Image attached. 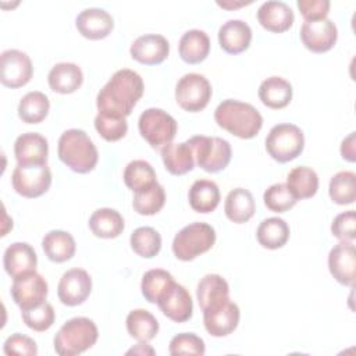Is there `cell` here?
<instances>
[{
    "instance_id": "obj_1",
    "label": "cell",
    "mask_w": 356,
    "mask_h": 356,
    "mask_svg": "<svg viewBox=\"0 0 356 356\" xmlns=\"http://www.w3.org/2000/svg\"><path fill=\"white\" fill-rule=\"evenodd\" d=\"M142 76L128 68L115 71L96 97L99 113L127 118L143 95Z\"/></svg>"
},
{
    "instance_id": "obj_2",
    "label": "cell",
    "mask_w": 356,
    "mask_h": 356,
    "mask_svg": "<svg viewBox=\"0 0 356 356\" xmlns=\"http://www.w3.org/2000/svg\"><path fill=\"white\" fill-rule=\"evenodd\" d=\"M214 120L220 128L241 139L254 138L263 127V117L256 107L234 99L222 100L217 106Z\"/></svg>"
},
{
    "instance_id": "obj_3",
    "label": "cell",
    "mask_w": 356,
    "mask_h": 356,
    "mask_svg": "<svg viewBox=\"0 0 356 356\" xmlns=\"http://www.w3.org/2000/svg\"><path fill=\"white\" fill-rule=\"evenodd\" d=\"M57 154L67 167L78 174L90 172L99 160V153L92 139L85 131L76 128L67 129L61 134Z\"/></svg>"
},
{
    "instance_id": "obj_4",
    "label": "cell",
    "mask_w": 356,
    "mask_h": 356,
    "mask_svg": "<svg viewBox=\"0 0 356 356\" xmlns=\"http://www.w3.org/2000/svg\"><path fill=\"white\" fill-rule=\"evenodd\" d=\"M99 338L93 320L74 317L65 321L54 337V350L60 356H75L90 349Z\"/></svg>"
},
{
    "instance_id": "obj_5",
    "label": "cell",
    "mask_w": 356,
    "mask_h": 356,
    "mask_svg": "<svg viewBox=\"0 0 356 356\" xmlns=\"http://www.w3.org/2000/svg\"><path fill=\"white\" fill-rule=\"evenodd\" d=\"M216 243V231L206 222H192L174 236L172 253L178 260L191 261Z\"/></svg>"
},
{
    "instance_id": "obj_6",
    "label": "cell",
    "mask_w": 356,
    "mask_h": 356,
    "mask_svg": "<svg viewBox=\"0 0 356 356\" xmlns=\"http://www.w3.org/2000/svg\"><path fill=\"white\" fill-rule=\"evenodd\" d=\"M305 149V135L302 129L289 122L274 125L266 138V150L278 163L295 160Z\"/></svg>"
},
{
    "instance_id": "obj_7",
    "label": "cell",
    "mask_w": 356,
    "mask_h": 356,
    "mask_svg": "<svg viewBox=\"0 0 356 356\" xmlns=\"http://www.w3.org/2000/svg\"><path fill=\"white\" fill-rule=\"evenodd\" d=\"M186 142L192 149L196 164L206 172H218L231 161V145L222 138L196 135Z\"/></svg>"
},
{
    "instance_id": "obj_8",
    "label": "cell",
    "mask_w": 356,
    "mask_h": 356,
    "mask_svg": "<svg viewBox=\"0 0 356 356\" xmlns=\"http://www.w3.org/2000/svg\"><path fill=\"white\" fill-rule=\"evenodd\" d=\"M140 136L154 149H161L175 138L178 125L172 115L156 107L146 108L138 120Z\"/></svg>"
},
{
    "instance_id": "obj_9",
    "label": "cell",
    "mask_w": 356,
    "mask_h": 356,
    "mask_svg": "<svg viewBox=\"0 0 356 356\" xmlns=\"http://www.w3.org/2000/svg\"><path fill=\"white\" fill-rule=\"evenodd\" d=\"M211 99V85L207 78L197 72L185 74L175 86V100L179 107L189 113L203 110Z\"/></svg>"
},
{
    "instance_id": "obj_10",
    "label": "cell",
    "mask_w": 356,
    "mask_h": 356,
    "mask_svg": "<svg viewBox=\"0 0 356 356\" xmlns=\"http://www.w3.org/2000/svg\"><path fill=\"white\" fill-rule=\"evenodd\" d=\"M11 184L14 191L24 197H39L51 185V171L47 164L19 165L13 171Z\"/></svg>"
},
{
    "instance_id": "obj_11",
    "label": "cell",
    "mask_w": 356,
    "mask_h": 356,
    "mask_svg": "<svg viewBox=\"0 0 356 356\" xmlns=\"http://www.w3.org/2000/svg\"><path fill=\"white\" fill-rule=\"evenodd\" d=\"M49 285L36 271L15 277L11 285V298L21 310H28L46 302Z\"/></svg>"
},
{
    "instance_id": "obj_12",
    "label": "cell",
    "mask_w": 356,
    "mask_h": 356,
    "mask_svg": "<svg viewBox=\"0 0 356 356\" xmlns=\"http://www.w3.org/2000/svg\"><path fill=\"white\" fill-rule=\"evenodd\" d=\"M33 75L29 56L17 49L4 50L0 56V81L4 86L17 89L26 85Z\"/></svg>"
},
{
    "instance_id": "obj_13",
    "label": "cell",
    "mask_w": 356,
    "mask_h": 356,
    "mask_svg": "<svg viewBox=\"0 0 356 356\" xmlns=\"http://www.w3.org/2000/svg\"><path fill=\"white\" fill-rule=\"evenodd\" d=\"M338 39L337 25L330 18L305 21L300 26V40L313 53H325L334 47Z\"/></svg>"
},
{
    "instance_id": "obj_14",
    "label": "cell",
    "mask_w": 356,
    "mask_h": 356,
    "mask_svg": "<svg viewBox=\"0 0 356 356\" xmlns=\"http://www.w3.org/2000/svg\"><path fill=\"white\" fill-rule=\"evenodd\" d=\"M92 291V278L83 268H71L65 271L57 285V295L63 305H82Z\"/></svg>"
},
{
    "instance_id": "obj_15",
    "label": "cell",
    "mask_w": 356,
    "mask_h": 356,
    "mask_svg": "<svg viewBox=\"0 0 356 356\" xmlns=\"http://www.w3.org/2000/svg\"><path fill=\"white\" fill-rule=\"evenodd\" d=\"M331 275L342 285L353 286L356 278V249L350 241H341L328 253Z\"/></svg>"
},
{
    "instance_id": "obj_16",
    "label": "cell",
    "mask_w": 356,
    "mask_h": 356,
    "mask_svg": "<svg viewBox=\"0 0 356 356\" xmlns=\"http://www.w3.org/2000/svg\"><path fill=\"white\" fill-rule=\"evenodd\" d=\"M157 305L163 314L175 323H185L192 317L193 302L191 293L184 285L175 281L159 298Z\"/></svg>"
},
{
    "instance_id": "obj_17",
    "label": "cell",
    "mask_w": 356,
    "mask_h": 356,
    "mask_svg": "<svg viewBox=\"0 0 356 356\" xmlns=\"http://www.w3.org/2000/svg\"><path fill=\"white\" fill-rule=\"evenodd\" d=\"M131 57L145 65L163 63L170 53V43L163 35L147 33L136 38L129 49Z\"/></svg>"
},
{
    "instance_id": "obj_18",
    "label": "cell",
    "mask_w": 356,
    "mask_h": 356,
    "mask_svg": "<svg viewBox=\"0 0 356 356\" xmlns=\"http://www.w3.org/2000/svg\"><path fill=\"white\" fill-rule=\"evenodd\" d=\"M241 312L236 303L228 300L224 305L204 310L203 312V324L206 331L211 337H227L235 331L239 324Z\"/></svg>"
},
{
    "instance_id": "obj_19",
    "label": "cell",
    "mask_w": 356,
    "mask_h": 356,
    "mask_svg": "<svg viewBox=\"0 0 356 356\" xmlns=\"http://www.w3.org/2000/svg\"><path fill=\"white\" fill-rule=\"evenodd\" d=\"M14 154L17 159V164L19 165L47 164V139L38 132L22 134L15 139Z\"/></svg>"
},
{
    "instance_id": "obj_20",
    "label": "cell",
    "mask_w": 356,
    "mask_h": 356,
    "mask_svg": "<svg viewBox=\"0 0 356 356\" xmlns=\"http://www.w3.org/2000/svg\"><path fill=\"white\" fill-rule=\"evenodd\" d=\"M75 26L78 32L90 40H99L107 38L113 28V17L103 8H85L76 15Z\"/></svg>"
},
{
    "instance_id": "obj_21",
    "label": "cell",
    "mask_w": 356,
    "mask_h": 356,
    "mask_svg": "<svg viewBox=\"0 0 356 356\" xmlns=\"http://www.w3.org/2000/svg\"><path fill=\"white\" fill-rule=\"evenodd\" d=\"M3 266L11 278L35 271L38 266L36 252L26 242H14L4 250Z\"/></svg>"
},
{
    "instance_id": "obj_22",
    "label": "cell",
    "mask_w": 356,
    "mask_h": 356,
    "mask_svg": "<svg viewBox=\"0 0 356 356\" xmlns=\"http://www.w3.org/2000/svg\"><path fill=\"white\" fill-rule=\"evenodd\" d=\"M257 21L264 29L274 33H282L293 25L295 14L286 3L270 0L259 7Z\"/></svg>"
},
{
    "instance_id": "obj_23",
    "label": "cell",
    "mask_w": 356,
    "mask_h": 356,
    "mask_svg": "<svg viewBox=\"0 0 356 356\" xmlns=\"http://www.w3.org/2000/svg\"><path fill=\"white\" fill-rule=\"evenodd\" d=\"M196 298L202 312L218 307L229 300V285L220 274H206L197 284Z\"/></svg>"
},
{
    "instance_id": "obj_24",
    "label": "cell",
    "mask_w": 356,
    "mask_h": 356,
    "mask_svg": "<svg viewBox=\"0 0 356 356\" xmlns=\"http://www.w3.org/2000/svg\"><path fill=\"white\" fill-rule=\"evenodd\" d=\"M252 42V29L242 19H229L218 29V43L228 54L245 51Z\"/></svg>"
},
{
    "instance_id": "obj_25",
    "label": "cell",
    "mask_w": 356,
    "mask_h": 356,
    "mask_svg": "<svg viewBox=\"0 0 356 356\" xmlns=\"http://www.w3.org/2000/svg\"><path fill=\"white\" fill-rule=\"evenodd\" d=\"M47 82L53 92L68 95L81 88L83 82V74L81 67L74 63H58L50 70Z\"/></svg>"
},
{
    "instance_id": "obj_26",
    "label": "cell",
    "mask_w": 356,
    "mask_h": 356,
    "mask_svg": "<svg viewBox=\"0 0 356 356\" xmlns=\"http://www.w3.org/2000/svg\"><path fill=\"white\" fill-rule=\"evenodd\" d=\"M224 211L227 218L235 224L249 221L256 211V203L252 192L245 188H235L229 191L225 197Z\"/></svg>"
},
{
    "instance_id": "obj_27",
    "label": "cell",
    "mask_w": 356,
    "mask_h": 356,
    "mask_svg": "<svg viewBox=\"0 0 356 356\" xmlns=\"http://www.w3.org/2000/svg\"><path fill=\"white\" fill-rule=\"evenodd\" d=\"M42 248L49 260L64 263L75 254L76 245L74 236L63 229H51L42 239Z\"/></svg>"
},
{
    "instance_id": "obj_28",
    "label": "cell",
    "mask_w": 356,
    "mask_h": 356,
    "mask_svg": "<svg viewBox=\"0 0 356 356\" xmlns=\"http://www.w3.org/2000/svg\"><path fill=\"white\" fill-rule=\"evenodd\" d=\"M257 93L266 107L280 110L291 103L292 85L281 76H270L260 83Z\"/></svg>"
},
{
    "instance_id": "obj_29",
    "label": "cell",
    "mask_w": 356,
    "mask_h": 356,
    "mask_svg": "<svg viewBox=\"0 0 356 356\" xmlns=\"http://www.w3.org/2000/svg\"><path fill=\"white\" fill-rule=\"evenodd\" d=\"M178 51L185 63L199 64L209 56L210 39L204 31L189 29L181 36Z\"/></svg>"
},
{
    "instance_id": "obj_30",
    "label": "cell",
    "mask_w": 356,
    "mask_h": 356,
    "mask_svg": "<svg viewBox=\"0 0 356 356\" xmlns=\"http://www.w3.org/2000/svg\"><path fill=\"white\" fill-rule=\"evenodd\" d=\"M161 160L165 170L172 175H184L195 167L193 153L188 142L168 143L161 147Z\"/></svg>"
},
{
    "instance_id": "obj_31",
    "label": "cell",
    "mask_w": 356,
    "mask_h": 356,
    "mask_svg": "<svg viewBox=\"0 0 356 356\" xmlns=\"http://www.w3.org/2000/svg\"><path fill=\"white\" fill-rule=\"evenodd\" d=\"M191 207L197 213H211L220 203L218 185L211 179H197L192 184L188 193Z\"/></svg>"
},
{
    "instance_id": "obj_32",
    "label": "cell",
    "mask_w": 356,
    "mask_h": 356,
    "mask_svg": "<svg viewBox=\"0 0 356 356\" xmlns=\"http://www.w3.org/2000/svg\"><path fill=\"white\" fill-rule=\"evenodd\" d=\"M124 218L120 211L110 207L97 209L89 217V228L92 234L99 238H117L124 231Z\"/></svg>"
},
{
    "instance_id": "obj_33",
    "label": "cell",
    "mask_w": 356,
    "mask_h": 356,
    "mask_svg": "<svg viewBox=\"0 0 356 356\" xmlns=\"http://www.w3.org/2000/svg\"><path fill=\"white\" fill-rule=\"evenodd\" d=\"M256 238L266 249H280L289 239V225L280 217L266 218L259 224Z\"/></svg>"
},
{
    "instance_id": "obj_34",
    "label": "cell",
    "mask_w": 356,
    "mask_h": 356,
    "mask_svg": "<svg viewBox=\"0 0 356 356\" xmlns=\"http://www.w3.org/2000/svg\"><path fill=\"white\" fill-rule=\"evenodd\" d=\"M286 186L296 200L309 199L314 196L318 189V175L310 167H295L286 177Z\"/></svg>"
},
{
    "instance_id": "obj_35",
    "label": "cell",
    "mask_w": 356,
    "mask_h": 356,
    "mask_svg": "<svg viewBox=\"0 0 356 356\" xmlns=\"http://www.w3.org/2000/svg\"><path fill=\"white\" fill-rule=\"evenodd\" d=\"M125 323L128 334L139 342H149L159 332L157 318L146 309H135L129 312Z\"/></svg>"
},
{
    "instance_id": "obj_36",
    "label": "cell",
    "mask_w": 356,
    "mask_h": 356,
    "mask_svg": "<svg viewBox=\"0 0 356 356\" xmlns=\"http://www.w3.org/2000/svg\"><path fill=\"white\" fill-rule=\"evenodd\" d=\"M50 110L49 97L39 92H28L18 104V117L26 124H39L42 122Z\"/></svg>"
},
{
    "instance_id": "obj_37",
    "label": "cell",
    "mask_w": 356,
    "mask_h": 356,
    "mask_svg": "<svg viewBox=\"0 0 356 356\" xmlns=\"http://www.w3.org/2000/svg\"><path fill=\"white\" fill-rule=\"evenodd\" d=\"M165 203V191L159 184L154 182L149 188L135 192L132 206L138 214L153 216L159 213Z\"/></svg>"
},
{
    "instance_id": "obj_38",
    "label": "cell",
    "mask_w": 356,
    "mask_h": 356,
    "mask_svg": "<svg viewBox=\"0 0 356 356\" xmlns=\"http://www.w3.org/2000/svg\"><path fill=\"white\" fill-rule=\"evenodd\" d=\"M328 193L337 204H352L356 199V174L353 171H339L332 175Z\"/></svg>"
},
{
    "instance_id": "obj_39",
    "label": "cell",
    "mask_w": 356,
    "mask_h": 356,
    "mask_svg": "<svg viewBox=\"0 0 356 356\" xmlns=\"http://www.w3.org/2000/svg\"><path fill=\"white\" fill-rule=\"evenodd\" d=\"M122 178L125 185L134 192L149 188L150 185L157 182L154 168L150 163L145 160L129 161L124 170Z\"/></svg>"
},
{
    "instance_id": "obj_40",
    "label": "cell",
    "mask_w": 356,
    "mask_h": 356,
    "mask_svg": "<svg viewBox=\"0 0 356 356\" xmlns=\"http://www.w3.org/2000/svg\"><path fill=\"white\" fill-rule=\"evenodd\" d=\"M129 243L138 256L152 259L161 249V236L152 227H139L131 234Z\"/></svg>"
},
{
    "instance_id": "obj_41",
    "label": "cell",
    "mask_w": 356,
    "mask_h": 356,
    "mask_svg": "<svg viewBox=\"0 0 356 356\" xmlns=\"http://www.w3.org/2000/svg\"><path fill=\"white\" fill-rule=\"evenodd\" d=\"M174 282V277L163 270V268H153L143 274L140 289L143 298L150 303H157L159 298L170 288Z\"/></svg>"
},
{
    "instance_id": "obj_42",
    "label": "cell",
    "mask_w": 356,
    "mask_h": 356,
    "mask_svg": "<svg viewBox=\"0 0 356 356\" xmlns=\"http://www.w3.org/2000/svg\"><path fill=\"white\" fill-rule=\"evenodd\" d=\"M263 200L266 207L274 213H285L298 202L288 189L286 184L281 182L268 186L263 195Z\"/></svg>"
},
{
    "instance_id": "obj_43",
    "label": "cell",
    "mask_w": 356,
    "mask_h": 356,
    "mask_svg": "<svg viewBox=\"0 0 356 356\" xmlns=\"http://www.w3.org/2000/svg\"><path fill=\"white\" fill-rule=\"evenodd\" d=\"M21 316L25 325L38 332H43L49 330L56 320L54 309L47 302L28 310H21Z\"/></svg>"
},
{
    "instance_id": "obj_44",
    "label": "cell",
    "mask_w": 356,
    "mask_h": 356,
    "mask_svg": "<svg viewBox=\"0 0 356 356\" xmlns=\"http://www.w3.org/2000/svg\"><path fill=\"white\" fill-rule=\"evenodd\" d=\"M95 128L104 140L117 142L127 135L128 122L127 118H118L99 113L95 118Z\"/></svg>"
},
{
    "instance_id": "obj_45",
    "label": "cell",
    "mask_w": 356,
    "mask_h": 356,
    "mask_svg": "<svg viewBox=\"0 0 356 356\" xmlns=\"http://www.w3.org/2000/svg\"><path fill=\"white\" fill-rule=\"evenodd\" d=\"M168 352L172 356L196 355L202 356L206 352L204 341L193 332H182L171 338Z\"/></svg>"
},
{
    "instance_id": "obj_46",
    "label": "cell",
    "mask_w": 356,
    "mask_h": 356,
    "mask_svg": "<svg viewBox=\"0 0 356 356\" xmlns=\"http://www.w3.org/2000/svg\"><path fill=\"white\" fill-rule=\"evenodd\" d=\"M356 214L355 210H348L338 214L331 224V232L339 241H353L356 238Z\"/></svg>"
},
{
    "instance_id": "obj_47",
    "label": "cell",
    "mask_w": 356,
    "mask_h": 356,
    "mask_svg": "<svg viewBox=\"0 0 356 356\" xmlns=\"http://www.w3.org/2000/svg\"><path fill=\"white\" fill-rule=\"evenodd\" d=\"M3 350L6 355H26V356H35L38 355V345L36 342L24 335V334H13L10 335L3 345Z\"/></svg>"
},
{
    "instance_id": "obj_48",
    "label": "cell",
    "mask_w": 356,
    "mask_h": 356,
    "mask_svg": "<svg viewBox=\"0 0 356 356\" xmlns=\"http://www.w3.org/2000/svg\"><path fill=\"white\" fill-rule=\"evenodd\" d=\"M296 4L305 21L327 18L331 6L328 0H298Z\"/></svg>"
},
{
    "instance_id": "obj_49",
    "label": "cell",
    "mask_w": 356,
    "mask_h": 356,
    "mask_svg": "<svg viewBox=\"0 0 356 356\" xmlns=\"http://www.w3.org/2000/svg\"><path fill=\"white\" fill-rule=\"evenodd\" d=\"M355 132H350L341 143V156L346 160L353 163L356 160V146H355Z\"/></svg>"
},
{
    "instance_id": "obj_50",
    "label": "cell",
    "mask_w": 356,
    "mask_h": 356,
    "mask_svg": "<svg viewBox=\"0 0 356 356\" xmlns=\"http://www.w3.org/2000/svg\"><path fill=\"white\" fill-rule=\"evenodd\" d=\"M145 343H146V342H140V343H138V346H136V348H132V349H131V350H128L127 353H140V355L150 353V355H154V350H153L149 345H146V346H145Z\"/></svg>"
},
{
    "instance_id": "obj_51",
    "label": "cell",
    "mask_w": 356,
    "mask_h": 356,
    "mask_svg": "<svg viewBox=\"0 0 356 356\" xmlns=\"http://www.w3.org/2000/svg\"><path fill=\"white\" fill-rule=\"evenodd\" d=\"M252 1H241V3H232V1H217V4L220 7H224V8H236V7H241V6H246V4H250Z\"/></svg>"
}]
</instances>
